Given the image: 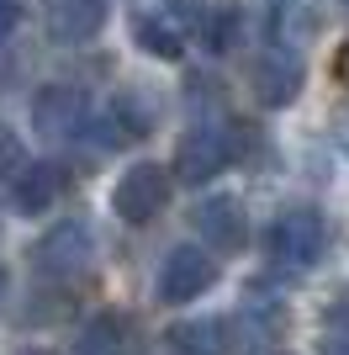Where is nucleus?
<instances>
[{
    "instance_id": "nucleus-1",
    "label": "nucleus",
    "mask_w": 349,
    "mask_h": 355,
    "mask_svg": "<svg viewBox=\"0 0 349 355\" xmlns=\"http://www.w3.org/2000/svg\"><path fill=\"white\" fill-rule=\"evenodd\" d=\"M265 250H270V260H280V266L307 270V266H318V254L328 250V223H323L318 207H286L270 223Z\"/></svg>"
},
{
    "instance_id": "nucleus-2",
    "label": "nucleus",
    "mask_w": 349,
    "mask_h": 355,
    "mask_svg": "<svg viewBox=\"0 0 349 355\" xmlns=\"http://www.w3.org/2000/svg\"><path fill=\"white\" fill-rule=\"evenodd\" d=\"M32 260H37V270H43L48 282H74V276H85L90 260H96V234H90V223L85 218L53 223V228L37 239Z\"/></svg>"
},
{
    "instance_id": "nucleus-3",
    "label": "nucleus",
    "mask_w": 349,
    "mask_h": 355,
    "mask_svg": "<svg viewBox=\"0 0 349 355\" xmlns=\"http://www.w3.org/2000/svg\"><path fill=\"white\" fill-rule=\"evenodd\" d=\"M164 207H170V170H164V164H148V159L132 164L111 191V212L122 223H132V228L154 223Z\"/></svg>"
},
{
    "instance_id": "nucleus-4",
    "label": "nucleus",
    "mask_w": 349,
    "mask_h": 355,
    "mask_svg": "<svg viewBox=\"0 0 349 355\" xmlns=\"http://www.w3.org/2000/svg\"><path fill=\"white\" fill-rule=\"evenodd\" d=\"M212 282H217V260L206 250H196V244L170 250L159 266V297L164 302H196L202 292H212Z\"/></svg>"
},
{
    "instance_id": "nucleus-5",
    "label": "nucleus",
    "mask_w": 349,
    "mask_h": 355,
    "mask_svg": "<svg viewBox=\"0 0 349 355\" xmlns=\"http://www.w3.org/2000/svg\"><path fill=\"white\" fill-rule=\"evenodd\" d=\"M228 164V138L217 128H190L180 144H174V164H170V180L180 186H206L212 175H222Z\"/></svg>"
},
{
    "instance_id": "nucleus-6",
    "label": "nucleus",
    "mask_w": 349,
    "mask_h": 355,
    "mask_svg": "<svg viewBox=\"0 0 349 355\" xmlns=\"http://www.w3.org/2000/svg\"><path fill=\"white\" fill-rule=\"evenodd\" d=\"M90 117V101L80 85H43L37 96H32V128L43 138H69L80 133Z\"/></svg>"
},
{
    "instance_id": "nucleus-7",
    "label": "nucleus",
    "mask_w": 349,
    "mask_h": 355,
    "mask_svg": "<svg viewBox=\"0 0 349 355\" xmlns=\"http://www.w3.org/2000/svg\"><path fill=\"white\" fill-rule=\"evenodd\" d=\"M190 223H196L202 244H212V250H222V254L244 250V239H249V218H244V202H238V196H206L202 207L190 212Z\"/></svg>"
},
{
    "instance_id": "nucleus-8",
    "label": "nucleus",
    "mask_w": 349,
    "mask_h": 355,
    "mask_svg": "<svg viewBox=\"0 0 349 355\" xmlns=\"http://www.w3.org/2000/svg\"><path fill=\"white\" fill-rule=\"evenodd\" d=\"M249 85H254V96H260L265 106H291L296 96H302V59L286 53V48H270V53L254 59Z\"/></svg>"
},
{
    "instance_id": "nucleus-9",
    "label": "nucleus",
    "mask_w": 349,
    "mask_h": 355,
    "mask_svg": "<svg viewBox=\"0 0 349 355\" xmlns=\"http://www.w3.org/2000/svg\"><path fill=\"white\" fill-rule=\"evenodd\" d=\"M148 128H154V112H148V101H143V96H132V90H122L101 117H96V133H101L106 148L138 144V138H148Z\"/></svg>"
},
{
    "instance_id": "nucleus-10",
    "label": "nucleus",
    "mask_w": 349,
    "mask_h": 355,
    "mask_svg": "<svg viewBox=\"0 0 349 355\" xmlns=\"http://www.w3.org/2000/svg\"><path fill=\"white\" fill-rule=\"evenodd\" d=\"M101 27H106V0H53L48 6L53 43H90Z\"/></svg>"
},
{
    "instance_id": "nucleus-11",
    "label": "nucleus",
    "mask_w": 349,
    "mask_h": 355,
    "mask_svg": "<svg viewBox=\"0 0 349 355\" xmlns=\"http://www.w3.org/2000/svg\"><path fill=\"white\" fill-rule=\"evenodd\" d=\"M164 345L174 355H228V324L222 318H186L164 329Z\"/></svg>"
},
{
    "instance_id": "nucleus-12",
    "label": "nucleus",
    "mask_w": 349,
    "mask_h": 355,
    "mask_svg": "<svg viewBox=\"0 0 349 355\" xmlns=\"http://www.w3.org/2000/svg\"><path fill=\"white\" fill-rule=\"evenodd\" d=\"M132 37H138V48L143 53H154V59H180L186 53V27H174L170 11H143L132 16Z\"/></svg>"
},
{
    "instance_id": "nucleus-13",
    "label": "nucleus",
    "mask_w": 349,
    "mask_h": 355,
    "mask_svg": "<svg viewBox=\"0 0 349 355\" xmlns=\"http://www.w3.org/2000/svg\"><path fill=\"white\" fill-rule=\"evenodd\" d=\"M64 196V170L58 164H32L16 175V207L21 212H48Z\"/></svg>"
},
{
    "instance_id": "nucleus-14",
    "label": "nucleus",
    "mask_w": 349,
    "mask_h": 355,
    "mask_svg": "<svg viewBox=\"0 0 349 355\" xmlns=\"http://www.w3.org/2000/svg\"><path fill=\"white\" fill-rule=\"evenodd\" d=\"M238 32H244V11H238L233 0H217V6H206L196 37H202L212 53H228V48H238Z\"/></svg>"
},
{
    "instance_id": "nucleus-15",
    "label": "nucleus",
    "mask_w": 349,
    "mask_h": 355,
    "mask_svg": "<svg viewBox=\"0 0 349 355\" xmlns=\"http://www.w3.org/2000/svg\"><path fill=\"white\" fill-rule=\"evenodd\" d=\"M122 340H127V318H116V313H101V318H90L80 329V350L85 355H122Z\"/></svg>"
},
{
    "instance_id": "nucleus-16",
    "label": "nucleus",
    "mask_w": 349,
    "mask_h": 355,
    "mask_svg": "<svg viewBox=\"0 0 349 355\" xmlns=\"http://www.w3.org/2000/svg\"><path fill=\"white\" fill-rule=\"evenodd\" d=\"M11 170H21V138L0 122V175H11Z\"/></svg>"
},
{
    "instance_id": "nucleus-17",
    "label": "nucleus",
    "mask_w": 349,
    "mask_h": 355,
    "mask_svg": "<svg viewBox=\"0 0 349 355\" xmlns=\"http://www.w3.org/2000/svg\"><path fill=\"white\" fill-rule=\"evenodd\" d=\"M328 324H334V329H344V334H349V286L339 292V302H334V308H328Z\"/></svg>"
},
{
    "instance_id": "nucleus-18",
    "label": "nucleus",
    "mask_w": 349,
    "mask_h": 355,
    "mask_svg": "<svg viewBox=\"0 0 349 355\" xmlns=\"http://www.w3.org/2000/svg\"><path fill=\"white\" fill-rule=\"evenodd\" d=\"M16 0H0V43H6V37H11V27H16Z\"/></svg>"
},
{
    "instance_id": "nucleus-19",
    "label": "nucleus",
    "mask_w": 349,
    "mask_h": 355,
    "mask_svg": "<svg viewBox=\"0 0 349 355\" xmlns=\"http://www.w3.org/2000/svg\"><path fill=\"white\" fill-rule=\"evenodd\" d=\"M323 355H349V334L334 329V340H323Z\"/></svg>"
},
{
    "instance_id": "nucleus-20",
    "label": "nucleus",
    "mask_w": 349,
    "mask_h": 355,
    "mask_svg": "<svg viewBox=\"0 0 349 355\" xmlns=\"http://www.w3.org/2000/svg\"><path fill=\"white\" fill-rule=\"evenodd\" d=\"M6 292H11V276H6V266H0V302H6Z\"/></svg>"
},
{
    "instance_id": "nucleus-21",
    "label": "nucleus",
    "mask_w": 349,
    "mask_h": 355,
    "mask_svg": "<svg viewBox=\"0 0 349 355\" xmlns=\"http://www.w3.org/2000/svg\"><path fill=\"white\" fill-rule=\"evenodd\" d=\"M21 355H53V350H21Z\"/></svg>"
},
{
    "instance_id": "nucleus-22",
    "label": "nucleus",
    "mask_w": 349,
    "mask_h": 355,
    "mask_svg": "<svg viewBox=\"0 0 349 355\" xmlns=\"http://www.w3.org/2000/svg\"><path fill=\"white\" fill-rule=\"evenodd\" d=\"M344 148H349V133H344Z\"/></svg>"
}]
</instances>
